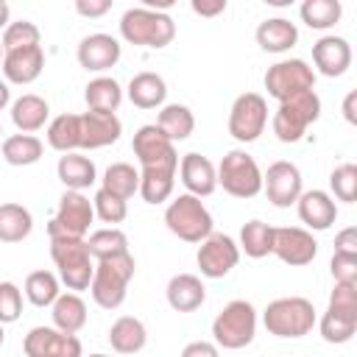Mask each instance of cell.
<instances>
[{"label":"cell","instance_id":"cell-25","mask_svg":"<svg viewBox=\"0 0 357 357\" xmlns=\"http://www.w3.org/2000/svg\"><path fill=\"white\" fill-rule=\"evenodd\" d=\"M109 343L117 354H137L148 343V329L134 315H120L109 329Z\"/></svg>","mask_w":357,"mask_h":357},{"label":"cell","instance_id":"cell-43","mask_svg":"<svg viewBox=\"0 0 357 357\" xmlns=\"http://www.w3.org/2000/svg\"><path fill=\"white\" fill-rule=\"evenodd\" d=\"M39 45V28L31 20H17L8 22L3 31V50H17V47H31Z\"/></svg>","mask_w":357,"mask_h":357},{"label":"cell","instance_id":"cell-26","mask_svg":"<svg viewBox=\"0 0 357 357\" xmlns=\"http://www.w3.org/2000/svg\"><path fill=\"white\" fill-rule=\"evenodd\" d=\"M298 42V28L284 20V17H273V20H265L259 22L257 28V45L268 53H284L290 50L293 45Z\"/></svg>","mask_w":357,"mask_h":357},{"label":"cell","instance_id":"cell-52","mask_svg":"<svg viewBox=\"0 0 357 357\" xmlns=\"http://www.w3.org/2000/svg\"><path fill=\"white\" fill-rule=\"evenodd\" d=\"M354 103H357V92H349L346 95V100H343V117L354 126L357 123V112H354Z\"/></svg>","mask_w":357,"mask_h":357},{"label":"cell","instance_id":"cell-4","mask_svg":"<svg viewBox=\"0 0 357 357\" xmlns=\"http://www.w3.org/2000/svg\"><path fill=\"white\" fill-rule=\"evenodd\" d=\"M50 257L59 268V279L67 284V290H86L95 273V259L86 248V240L78 237H59L50 240Z\"/></svg>","mask_w":357,"mask_h":357},{"label":"cell","instance_id":"cell-51","mask_svg":"<svg viewBox=\"0 0 357 357\" xmlns=\"http://www.w3.org/2000/svg\"><path fill=\"white\" fill-rule=\"evenodd\" d=\"M190 8L201 17H218L226 11V0H192Z\"/></svg>","mask_w":357,"mask_h":357},{"label":"cell","instance_id":"cell-44","mask_svg":"<svg viewBox=\"0 0 357 357\" xmlns=\"http://www.w3.org/2000/svg\"><path fill=\"white\" fill-rule=\"evenodd\" d=\"M92 209H95V215H98L103 223H123L126 215H128V204H126L123 198L106 192L103 187L95 192V198H92Z\"/></svg>","mask_w":357,"mask_h":357},{"label":"cell","instance_id":"cell-57","mask_svg":"<svg viewBox=\"0 0 357 357\" xmlns=\"http://www.w3.org/2000/svg\"><path fill=\"white\" fill-rule=\"evenodd\" d=\"M0 137H3V126H0Z\"/></svg>","mask_w":357,"mask_h":357},{"label":"cell","instance_id":"cell-33","mask_svg":"<svg viewBox=\"0 0 357 357\" xmlns=\"http://www.w3.org/2000/svg\"><path fill=\"white\" fill-rule=\"evenodd\" d=\"M3 159L14 167H25V165H36L42 159V139L33 134H11L3 139Z\"/></svg>","mask_w":357,"mask_h":357},{"label":"cell","instance_id":"cell-3","mask_svg":"<svg viewBox=\"0 0 357 357\" xmlns=\"http://www.w3.org/2000/svg\"><path fill=\"white\" fill-rule=\"evenodd\" d=\"M315 307L312 301L301 298V296H287V298H276L265 307L262 312V324L271 335L276 337H304L312 332L315 326Z\"/></svg>","mask_w":357,"mask_h":357},{"label":"cell","instance_id":"cell-13","mask_svg":"<svg viewBox=\"0 0 357 357\" xmlns=\"http://www.w3.org/2000/svg\"><path fill=\"white\" fill-rule=\"evenodd\" d=\"M198 268L201 276L206 279H223L237 262H240V248L229 234L212 231L201 245H198Z\"/></svg>","mask_w":357,"mask_h":357},{"label":"cell","instance_id":"cell-12","mask_svg":"<svg viewBox=\"0 0 357 357\" xmlns=\"http://www.w3.org/2000/svg\"><path fill=\"white\" fill-rule=\"evenodd\" d=\"M268 123V103L257 92H243L229 112V134L237 142H254Z\"/></svg>","mask_w":357,"mask_h":357},{"label":"cell","instance_id":"cell-23","mask_svg":"<svg viewBox=\"0 0 357 357\" xmlns=\"http://www.w3.org/2000/svg\"><path fill=\"white\" fill-rule=\"evenodd\" d=\"M165 293H167V304L176 312H192L206 298V287H204V282L195 273H176L167 282V290Z\"/></svg>","mask_w":357,"mask_h":357},{"label":"cell","instance_id":"cell-29","mask_svg":"<svg viewBox=\"0 0 357 357\" xmlns=\"http://www.w3.org/2000/svg\"><path fill=\"white\" fill-rule=\"evenodd\" d=\"M84 100H86V112H98V114H114L117 106L123 103V89L114 78L100 75L92 78L84 89Z\"/></svg>","mask_w":357,"mask_h":357},{"label":"cell","instance_id":"cell-1","mask_svg":"<svg viewBox=\"0 0 357 357\" xmlns=\"http://www.w3.org/2000/svg\"><path fill=\"white\" fill-rule=\"evenodd\" d=\"M134 268H137V262H134L131 251L109 257V259H98L92 282H89L92 301L103 310H117L126 301V290H128V282L134 279Z\"/></svg>","mask_w":357,"mask_h":357},{"label":"cell","instance_id":"cell-55","mask_svg":"<svg viewBox=\"0 0 357 357\" xmlns=\"http://www.w3.org/2000/svg\"><path fill=\"white\" fill-rule=\"evenodd\" d=\"M3 53H6V50H3V42H0V64H3Z\"/></svg>","mask_w":357,"mask_h":357},{"label":"cell","instance_id":"cell-34","mask_svg":"<svg viewBox=\"0 0 357 357\" xmlns=\"http://www.w3.org/2000/svg\"><path fill=\"white\" fill-rule=\"evenodd\" d=\"M31 229L33 218L22 204H0V243H20Z\"/></svg>","mask_w":357,"mask_h":357},{"label":"cell","instance_id":"cell-20","mask_svg":"<svg viewBox=\"0 0 357 357\" xmlns=\"http://www.w3.org/2000/svg\"><path fill=\"white\" fill-rule=\"evenodd\" d=\"M81 117V151H95L106 148L120 139L123 123L117 114H98V112H84Z\"/></svg>","mask_w":357,"mask_h":357},{"label":"cell","instance_id":"cell-53","mask_svg":"<svg viewBox=\"0 0 357 357\" xmlns=\"http://www.w3.org/2000/svg\"><path fill=\"white\" fill-rule=\"evenodd\" d=\"M8 17H11V8H8L6 0H0V28H3V31H6V25H8Z\"/></svg>","mask_w":357,"mask_h":357},{"label":"cell","instance_id":"cell-8","mask_svg":"<svg viewBox=\"0 0 357 357\" xmlns=\"http://www.w3.org/2000/svg\"><path fill=\"white\" fill-rule=\"evenodd\" d=\"M218 184L234 198H254L262 190V170L245 151H229L218 165Z\"/></svg>","mask_w":357,"mask_h":357},{"label":"cell","instance_id":"cell-35","mask_svg":"<svg viewBox=\"0 0 357 357\" xmlns=\"http://www.w3.org/2000/svg\"><path fill=\"white\" fill-rule=\"evenodd\" d=\"M100 187L106 192L128 201L134 192H139V170H134V165H128V162H114L106 167Z\"/></svg>","mask_w":357,"mask_h":357},{"label":"cell","instance_id":"cell-49","mask_svg":"<svg viewBox=\"0 0 357 357\" xmlns=\"http://www.w3.org/2000/svg\"><path fill=\"white\" fill-rule=\"evenodd\" d=\"M112 8V0H75V11L81 17H103Z\"/></svg>","mask_w":357,"mask_h":357},{"label":"cell","instance_id":"cell-22","mask_svg":"<svg viewBox=\"0 0 357 357\" xmlns=\"http://www.w3.org/2000/svg\"><path fill=\"white\" fill-rule=\"evenodd\" d=\"M296 206H298L301 223H307V229H315V231H326L335 223V218H337V206H335L332 195L324 192V190H307V192H301L298 201H296Z\"/></svg>","mask_w":357,"mask_h":357},{"label":"cell","instance_id":"cell-54","mask_svg":"<svg viewBox=\"0 0 357 357\" xmlns=\"http://www.w3.org/2000/svg\"><path fill=\"white\" fill-rule=\"evenodd\" d=\"M8 100H11V89H8V84H6V81H0V109H6V106H8Z\"/></svg>","mask_w":357,"mask_h":357},{"label":"cell","instance_id":"cell-50","mask_svg":"<svg viewBox=\"0 0 357 357\" xmlns=\"http://www.w3.org/2000/svg\"><path fill=\"white\" fill-rule=\"evenodd\" d=\"M181 357H220L218 354V346L209 343V340H192L181 349Z\"/></svg>","mask_w":357,"mask_h":357},{"label":"cell","instance_id":"cell-24","mask_svg":"<svg viewBox=\"0 0 357 357\" xmlns=\"http://www.w3.org/2000/svg\"><path fill=\"white\" fill-rule=\"evenodd\" d=\"M56 173H59V181L67 187V190H75V192H84L86 187H92L98 181V170H95V162L78 151L73 153H64L56 165Z\"/></svg>","mask_w":357,"mask_h":357},{"label":"cell","instance_id":"cell-32","mask_svg":"<svg viewBox=\"0 0 357 357\" xmlns=\"http://www.w3.org/2000/svg\"><path fill=\"white\" fill-rule=\"evenodd\" d=\"M47 145L59 153L81 151V117L78 114H59L47 123Z\"/></svg>","mask_w":357,"mask_h":357},{"label":"cell","instance_id":"cell-14","mask_svg":"<svg viewBox=\"0 0 357 357\" xmlns=\"http://www.w3.org/2000/svg\"><path fill=\"white\" fill-rule=\"evenodd\" d=\"M271 254H276L284 265H293V268H301V265H310L318 254V243L312 237V231L307 229H298V226H282V229H273V245H271Z\"/></svg>","mask_w":357,"mask_h":357},{"label":"cell","instance_id":"cell-48","mask_svg":"<svg viewBox=\"0 0 357 357\" xmlns=\"http://www.w3.org/2000/svg\"><path fill=\"white\" fill-rule=\"evenodd\" d=\"M335 254H346V257H357V229L349 226L335 237Z\"/></svg>","mask_w":357,"mask_h":357},{"label":"cell","instance_id":"cell-6","mask_svg":"<svg viewBox=\"0 0 357 357\" xmlns=\"http://www.w3.org/2000/svg\"><path fill=\"white\" fill-rule=\"evenodd\" d=\"M165 223L167 229L184 240V243H204L212 234V215L204 206L201 198L184 192L178 198H173L165 209Z\"/></svg>","mask_w":357,"mask_h":357},{"label":"cell","instance_id":"cell-36","mask_svg":"<svg viewBox=\"0 0 357 357\" xmlns=\"http://www.w3.org/2000/svg\"><path fill=\"white\" fill-rule=\"evenodd\" d=\"M271 245H273V226H268L262 220H248L240 229V245L237 248H243L245 257L262 259L271 254Z\"/></svg>","mask_w":357,"mask_h":357},{"label":"cell","instance_id":"cell-18","mask_svg":"<svg viewBox=\"0 0 357 357\" xmlns=\"http://www.w3.org/2000/svg\"><path fill=\"white\" fill-rule=\"evenodd\" d=\"M3 75L11 84H31L42 75L45 67V50L42 45H31V47H17V50H6L3 53Z\"/></svg>","mask_w":357,"mask_h":357},{"label":"cell","instance_id":"cell-38","mask_svg":"<svg viewBox=\"0 0 357 357\" xmlns=\"http://www.w3.org/2000/svg\"><path fill=\"white\" fill-rule=\"evenodd\" d=\"M173 187H176V173L139 170V195L148 204H165L173 195Z\"/></svg>","mask_w":357,"mask_h":357},{"label":"cell","instance_id":"cell-45","mask_svg":"<svg viewBox=\"0 0 357 357\" xmlns=\"http://www.w3.org/2000/svg\"><path fill=\"white\" fill-rule=\"evenodd\" d=\"M22 312V293L14 282H0V324H14Z\"/></svg>","mask_w":357,"mask_h":357},{"label":"cell","instance_id":"cell-16","mask_svg":"<svg viewBox=\"0 0 357 357\" xmlns=\"http://www.w3.org/2000/svg\"><path fill=\"white\" fill-rule=\"evenodd\" d=\"M262 190L268 195V201L279 209L290 206L298 201L301 195V170L293 162H273L265 173H262Z\"/></svg>","mask_w":357,"mask_h":357},{"label":"cell","instance_id":"cell-39","mask_svg":"<svg viewBox=\"0 0 357 357\" xmlns=\"http://www.w3.org/2000/svg\"><path fill=\"white\" fill-rule=\"evenodd\" d=\"M343 14V6L337 0H304L301 3V20L315 28V31H326L332 28Z\"/></svg>","mask_w":357,"mask_h":357},{"label":"cell","instance_id":"cell-40","mask_svg":"<svg viewBox=\"0 0 357 357\" xmlns=\"http://www.w3.org/2000/svg\"><path fill=\"white\" fill-rule=\"evenodd\" d=\"M25 298L33 307H50L59 298V279L50 271H33L25 279Z\"/></svg>","mask_w":357,"mask_h":357},{"label":"cell","instance_id":"cell-42","mask_svg":"<svg viewBox=\"0 0 357 357\" xmlns=\"http://www.w3.org/2000/svg\"><path fill=\"white\" fill-rule=\"evenodd\" d=\"M329 187H332L337 201L354 204V198H357V165H351V162L337 165L329 176Z\"/></svg>","mask_w":357,"mask_h":357},{"label":"cell","instance_id":"cell-21","mask_svg":"<svg viewBox=\"0 0 357 357\" xmlns=\"http://www.w3.org/2000/svg\"><path fill=\"white\" fill-rule=\"evenodd\" d=\"M312 61H315L321 75L337 78L351 64V45L343 36H321L312 45Z\"/></svg>","mask_w":357,"mask_h":357},{"label":"cell","instance_id":"cell-7","mask_svg":"<svg viewBox=\"0 0 357 357\" xmlns=\"http://www.w3.org/2000/svg\"><path fill=\"white\" fill-rule=\"evenodd\" d=\"M321 117V98L315 95V89H307L301 95H293L287 100L279 103L276 114H273V134L282 142H298L304 137V131Z\"/></svg>","mask_w":357,"mask_h":357},{"label":"cell","instance_id":"cell-11","mask_svg":"<svg viewBox=\"0 0 357 357\" xmlns=\"http://www.w3.org/2000/svg\"><path fill=\"white\" fill-rule=\"evenodd\" d=\"M131 148H134V156L139 159V170H165V173L178 170V153L173 142L153 123L137 128Z\"/></svg>","mask_w":357,"mask_h":357},{"label":"cell","instance_id":"cell-37","mask_svg":"<svg viewBox=\"0 0 357 357\" xmlns=\"http://www.w3.org/2000/svg\"><path fill=\"white\" fill-rule=\"evenodd\" d=\"M86 248H89V254H92L95 262L98 259H109V257H117V254H126L128 251V237H126V231H120L114 226L98 229V231L89 234Z\"/></svg>","mask_w":357,"mask_h":357},{"label":"cell","instance_id":"cell-10","mask_svg":"<svg viewBox=\"0 0 357 357\" xmlns=\"http://www.w3.org/2000/svg\"><path fill=\"white\" fill-rule=\"evenodd\" d=\"M265 89L271 98H276L279 103L301 95L307 89H315V73L304 59H284L268 67L265 73Z\"/></svg>","mask_w":357,"mask_h":357},{"label":"cell","instance_id":"cell-2","mask_svg":"<svg viewBox=\"0 0 357 357\" xmlns=\"http://www.w3.org/2000/svg\"><path fill=\"white\" fill-rule=\"evenodd\" d=\"M120 36L128 45H142V47H167L176 36V22L165 11H151L145 6L128 8L120 17Z\"/></svg>","mask_w":357,"mask_h":357},{"label":"cell","instance_id":"cell-17","mask_svg":"<svg viewBox=\"0 0 357 357\" xmlns=\"http://www.w3.org/2000/svg\"><path fill=\"white\" fill-rule=\"evenodd\" d=\"M120 42L109 33H89L78 45V64L92 73H103L120 61Z\"/></svg>","mask_w":357,"mask_h":357},{"label":"cell","instance_id":"cell-31","mask_svg":"<svg viewBox=\"0 0 357 357\" xmlns=\"http://www.w3.org/2000/svg\"><path fill=\"white\" fill-rule=\"evenodd\" d=\"M170 142H181L195 131V117L184 103H167L162 106L156 123H153Z\"/></svg>","mask_w":357,"mask_h":357},{"label":"cell","instance_id":"cell-41","mask_svg":"<svg viewBox=\"0 0 357 357\" xmlns=\"http://www.w3.org/2000/svg\"><path fill=\"white\" fill-rule=\"evenodd\" d=\"M318 329H321V337L326 343H349L357 332V315H340V312H332L326 310L321 321H315Z\"/></svg>","mask_w":357,"mask_h":357},{"label":"cell","instance_id":"cell-46","mask_svg":"<svg viewBox=\"0 0 357 357\" xmlns=\"http://www.w3.org/2000/svg\"><path fill=\"white\" fill-rule=\"evenodd\" d=\"M326 310L340 312V315H357V284L335 282L332 296H329V307H326Z\"/></svg>","mask_w":357,"mask_h":357},{"label":"cell","instance_id":"cell-56","mask_svg":"<svg viewBox=\"0 0 357 357\" xmlns=\"http://www.w3.org/2000/svg\"><path fill=\"white\" fill-rule=\"evenodd\" d=\"M89 357H109V354H89Z\"/></svg>","mask_w":357,"mask_h":357},{"label":"cell","instance_id":"cell-9","mask_svg":"<svg viewBox=\"0 0 357 357\" xmlns=\"http://www.w3.org/2000/svg\"><path fill=\"white\" fill-rule=\"evenodd\" d=\"M92 218H95L92 201L84 192L67 190L59 198V209H56L53 220L47 223V237L50 240H59V237H78V240H84V234L89 231Z\"/></svg>","mask_w":357,"mask_h":357},{"label":"cell","instance_id":"cell-19","mask_svg":"<svg viewBox=\"0 0 357 357\" xmlns=\"http://www.w3.org/2000/svg\"><path fill=\"white\" fill-rule=\"evenodd\" d=\"M178 176H181V184L187 187L190 195L195 198H206L215 192L218 187V173H215V165L201 156V153H184L181 162H178Z\"/></svg>","mask_w":357,"mask_h":357},{"label":"cell","instance_id":"cell-30","mask_svg":"<svg viewBox=\"0 0 357 357\" xmlns=\"http://www.w3.org/2000/svg\"><path fill=\"white\" fill-rule=\"evenodd\" d=\"M53 307V326L59 332L75 335L78 329H84L86 324V304L78 293H59V298L50 304Z\"/></svg>","mask_w":357,"mask_h":357},{"label":"cell","instance_id":"cell-5","mask_svg":"<svg viewBox=\"0 0 357 357\" xmlns=\"http://www.w3.org/2000/svg\"><path fill=\"white\" fill-rule=\"evenodd\" d=\"M257 335V310L245 298L229 301L212 321V337L220 349H245Z\"/></svg>","mask_w":357,"mask_h":357},{"label":"cell","instance_id":"cell-28","mask_svg":"<svg viewBox=\"0 0 357 357\" xmlns=\"http://www.w3.org/2000/svg\"><path fill=\"white\" fill-rule=\"evenodd\" d=\"M167 98V84L156 73H137L128 81V100L137 109H156Z\"/></svg>","mask_w":357,"mask_h":357},{"label":"cell","instance_id":"cell-47","mask_svg":"<svg viewBox=\"0 0 357 357\" xmlns=\"http://www.w3.org/2000/svg\"><path fill=\"white\" fill-rule=\"evenodd\" d=\"M332 276L335 282L343 284H357V257H346V254H332Z\"/></svg>","mask_w":357,"mask_h":357},{"label":"cell","instance_id":"cell-15","mask_svg":"<svg viewBox=\"0 0 357 357\" xmlns=\"http://www.w3.org/2000/svg\"><path fill=\"white\" fill-rule=\"evenodd\" d=\"M25 357H81V340L56 326H33L22 340Z\"/></svg>","mask_w":357,"mask_h":357},{"label":"cell","instance_id":"cell-27","mask_svg":"<svg viewBox=\"0 0 357 357\" xmlns=\"http://www.w3.org/2000/svg\"><path fill=\"white\" fill-rule=\"evenodd\" d=\"M50 117V106L39 95H22L11 103V123L20 128V134L39 131Z\"/></svg>","mask_w":357,"mask_h":357}]
</instances>
